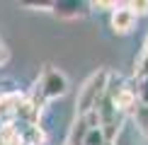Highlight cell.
<instances>
[{"label": "cell", "instance_id": "1", "mask_svg": "<svg viewBox=\"0 0 148 145\" xmlns=\"http://www.w3.org/2000/svg\"><path fill=\"white\" fill-rule=\"evenodd\" d=\"M109 77H112L109 70H97L83 82V87H80V92H78V99H75L78 116H85V114L95 111V109L100 106V102L104 99V94H107Z\"/></svg>", "mask_w": 148, "mask_h": 145}, {"label": "cell", "instance_id": "2", "mask_svg": "<svg viewBox=\"0 0 148 145\" xmlns=\"http://www.w3.org/2000/svg\"><path fill=\"white\" fill-rule=\"evenodd\" d=\"M39 92H41L44 99H58V97H63L68 92V80H66V75L61 70L46 65L44 75L39 80Z\"/></svg>", "mask_w": 148, "mask_h": 145}, {"label": "cell", "instance_id": "3", "mask_svg": "<svg viewBox=\"0 0 148 145\" xmlns=\"http://www.w3.org/2000/svg\"><path fill=\"white\" fill-rule=\"evenodd\" d=\"M136 24V15L126 7V5H119L114 12H112V29L116 34H129Z\"/></svg>", "mask_w": 148, "mask_h": 145}, {"label": "cell", "instance_id": "4", "mask_svg": "<svg viewBox=\"0 0 148 145\" xmlns=\"http://www.w3.org/2000/svg\"><path fill=\"white\" fill-rule=\"evenodd\" d=\"M53 10H56V15H61V17H78L80 15V5L78 3H56Z\"/></svg>", "mask_w": 148, "mask_h": 145}, {"label": "cell", "instance_id": "5", "mask_svg": "<svg viewBox=\"0 0 148 145\" xmlns=\"http://www.w3.org/2000/svg\"><path fill=\"white\" fill-rule=\"evenodd\" d=\"M104 143H107V138H104L102 128H90L83 140V145H104Z\"/></svg>", "mask_w": 148, "mask_h": 145}, {"label": "cell", "instance_id": "6", "mask_svg": "<svg viewBox=\"0 0 148 145\" xmlns=\"http://www.w3.org/2000/svg\"><path fill=\"white\" fill-rule=\"evenodd\" d=\"M131 116L136 119V123L141 126V131H146V133H148V104H138V106H136V111H134Z\"/></svg>", "mask_w": 148, "mask_h": 145}, {"label": "cell", "instance_id": "7", "mask_svg": "<svg viewBox=\"0 0 148 145\" xmlns=\"http://www.w3.org/2000/svg\"><path fill=\"white\" fill-rule=\"evenodd\" d=\"M126 7L134 12V15H146L148 12V0H134V3H126Z\"/></svg>", "mask_w": 148, "mask_h": 145}, {"label": "cell", "instance_id": "8", "mask_svg": "<svg viewBox=\"0 0 148 145\" xmlns=\"http://www.w3.org/2000/svg\"><path fill=\"white\" fill-rule=\"evenodd\" d=\"M138 102L141 104H148V77L141 80V87H138Z\"/></svg>", "mask_w": 148, "mask_h": 145}, {"label": "cell", "instance_id": "9", "mask_svg": "<svg viewBox=\"0 0 148 145\" xmlns=\"http://www.w3.org/2000/svg\"><path fill=\"white\" fill-rule=\"evenodd\" d=\"M8 60H10V51H8L3 44H0V65H5Z\"/></svg>", "mask_w": 148, "mask_h": 145}, {"label": "cell", "instance_id": "10", "mask_svg": "<svg viewBox=\"0 0 148 145\" xmlns=\"http://www.w3.org/2000/svg\"><path fill=\"white\" fill-rule=\"evenodd\" d=\"M146 53H148V39H146Z\"/></svg>", "mask_w": 148, "mask_h": 145}, {"label": "cell", "instance_id": "11", "mask_svg": "<svg viewBox=\"0 0 148 145\" xmlns=\"http://www.w3.org/2000/svg\"><path fill=\"white\" fill-rule=\"evenodd\" d=\"M104 145H114V143H104Z\"/></svg>", "mask_w": 148, "mask_h": 145}]
</instances>
